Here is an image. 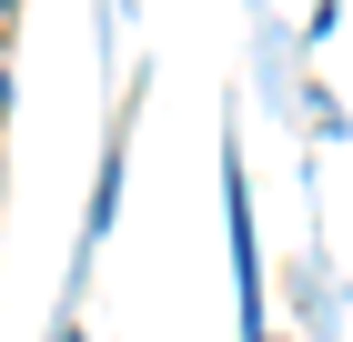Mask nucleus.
I'll use <instances>...</instances> for the list:
<instances>
[{
    "label": "nucleus",
    "instance_id": "obj_1",
    "mask_svg": "<svg viewBox=\"0 0 353 342\" xmlns=\"http://www.w3.org/2000/svg\"><path fill=\"white\" fill-rule=\"evenodd\" d=\"M0 10H10V0H0Z\"/></svg>",
    "mask_w": 353,
    "mask_h": 342
}]
</instances>
